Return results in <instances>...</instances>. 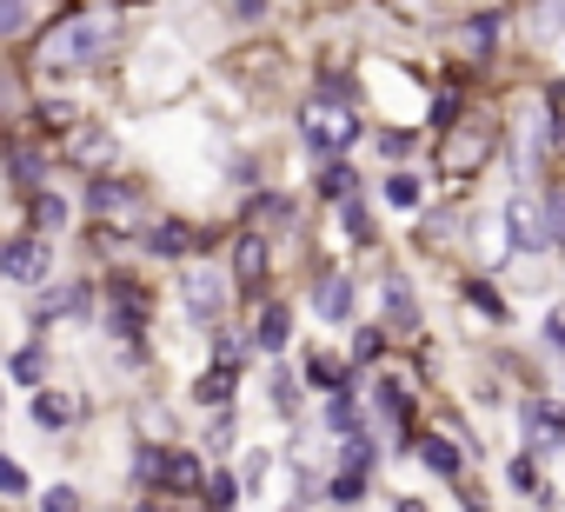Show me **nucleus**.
I'll list each match as a JSON object with an SVG mask.
<instances>
[{
    "instance_id": "obj_1",
    "label": "nucleus",
    "mask_w": 565,
    "mask_h": 512,
    "mask_svg": "<svg viewBox=\"0 0 565 512\" xmlns=\"http://www.w3.org/2000/svg\"><path fill=\"white\" fill-rule=\"evenodd\" d=\"M114 41V14H67L47 41H41V74H74L94 67Z\"/></svg>"
},
{
    "instance_id": "obj_2",
    "label": "nucleus",
    "mask_w": 565,
    "mask_h": 512,
    "mask_svg": "<svg viewBox=\"0 0 565 512\" xmlns=\"http://www.w3.org/2000/svg\"><path fill=\"white\" fill-rule=\"evenodd\" d=\"M486 153H492V127H486V120H466V127H452L446 147H439V173H446V180H466V173L486 167Z\"/></svg>"
},
{
    "instance_id": "obj_3",
    "label": "nucleus",
    "mask_w": 565,
    "mask_h": 512,
    "mask_svg": "<svg viewBox=\"0 0 565 512\" xmlns=\"http://www.w3.org/2000/svg\"><path fill=\"white\" fill-rule=\"evenodd\" d=\"M360 140V127H353V114L347 107H307V147L313 153H340V147H353Z\"/></svg>"
},
{
    "instance_id": "obj_4",
    "label": "nucleus",
    "mask_w": 565,
    "mask_h": 512,
    "mask_svg": "<svg viewBox=\"0 0 565 512\" xmlns=\"http://www.w3.org/2000/svg\"><path fill=\"white\" fill-rule=\"evenodd\" d=\"M107 327L120 340L147 333V294H140V280H107Z\"/></svg>"
},
{
    "instance_id": "obj_5",
    "label": "nucleus",
    "mask_w": 565,
    "mask_h": 512,
    "mask_svg": "<svg viewBox=\"0 0 565 512\" xmlns=\"http://www.w3.org/2000/svg\"><path fill=\"white\" fill-rule=\"evenodd\" d=\"M0 267H8V280L34 287V280L47 274V239H41V233H21V239H8V253H0Z\"/></svg>"
},
{
    "instance_id": "obj_6",
    "label": "nucleus",
    "mask_w": 565,
    "mask_h": 512,
    "mask_svg": "<svg viewBox=\"0 0 565 512\" xmlns=\"http://www.w3.org/2000/svg\"><path fill=\"white\" fill-rule=\"evenodd\" d=\"M505 220H512V246H519V253H539V246H552V213H545V206H532L525 193L512 200V213H505Z\"/></svg>"
},
{
    "instance_id": "obj_7",
    "label": "nucleus",
    "mask_w": 565,
    "mask_h": 512,
    "mask_svg": "<svg viewBox=\"0 0 565 512\" xmlns=\"http://www.w3.org/2000/svg\"><path fill=\"white\" fill-rule=\"evenodd\" d=\"M233 280H239L246 300L259 294V280H266V233H239L233 239Z\"/></svg>"
},
{
    "instance_id": "obj_8",
    "label": "nucleus",
    "mask_w": 565,
    "mask_h": 512,
    "mask_svg": "<svg viewBox=\"0 0 565 512\" xmlns=\"http://www.w3.org/2000/svg\"><path fill=\"white\" fill-rule=\"evenodd\" d=\"M160 486H167L173 499H193V492H206V479H200V459H193V452H167V459H160Z\"/></svg>"
},
{
    "instance_id": "obj_9",
    "label": "nucleus",
    "mask_w": 565,
    "mask_h": 512,
    "mask_svg": "<svg viewBox=\"0 0 565 512\" xmlns=\"http://www.w3.org/2000/svg\"><path fill=\"white\" fill-rule=\"evenodd\" d=\"M525 439H532V446H558V439H565V413H558L552 399H532V406H525Z\"/></svg>"
},
{
    "instance_id": "obj_10",
    "label": "nucleus",
    "mask_w": 565,
    "mask_h": 512,
    "mask_svg": "<svg viewBox=\"0 0 565 512\" xmlns=\"http://www.w3.org/2000/svg\"><path fill=\"white\" fill-rule=\"evenodd\" d=\"M180 287H186V313H193L200 327H213V320H220V280L193 274V280H180Z\"/></svg>"
},
{
    "instance_id": "obj_11",
    "label": "nucleus",
    "mask_w": 565,
    "mask_h": 512,
    "mask_svg": "<svg viewBox=\"0 0 565 512\" xmlns=\"http://www.w3.org/2000/svg\"><path fill=\"white\" fill-rule=\"evenodd\" d=\"M313 307H320V320H347L353 313V280L347 274H327L320 294H313Z\"/></svg>"
},
{
    "instance_id": "obj_12",
    "label": "nucleus",
    "mask_w": 565,
    "mask_h": 512,
    "mask_svg": "<svg viewBox=\"0 0 565 512\" xmlns=\"http://www.w3.org/2000/svg\"><path fill=\"white\" fill-rule=\"evenodd\" d=\"M287 333H294V313H287V307H279V300H273V307H259V327H253V340H259L266 353H279V346H287Z\"/></svg>"
},
{
    "instance_id": "obj_13",
    "label": "nucleus",
    "mask_w": 565,
    "mask_h": 512,
    "mask_svg": "<svg viewBox=\"0 0 565 512\" xmlns=\"http://www.w3.org/2000/svg\"><path fill=\"white\" fill-rule=\"evenodd\" d=\"M233 380H239L233 366H206V373H200V386H193V399H200V406H220V413H226V406H233Z\"/></svg>"
},
{
    "instance_id": "obj_14",
    "label": "nucleus",
    "mask_w": 565,
    "mask_h": 512,
    "mask_svg": "<svg viewBox=\"0 0 565 512\" xmlns=\"http://www.w3.org/2000/svg\"><path fill=\"white\" fill-rule=\"evenodd\" d=\"M147 246L160 253V260H173V253L200 246V233H193V226H180V220H167V226H153V233H147Z\"/></svg>"
},
{
    "instance_id": "obj_15",
    "label": "nucleus",
    "mask_w": 565,
    "mask_h": 512,
    "mask_svg": "<svg viewBox=\"0 0 565 512\" xmlns=\"http://www.w3.org/2000/svg\"><path fill=\"white\" fill-rule=\"evenodd\" d=\"M28 206H34V233H41V239H54V233L67 226V206H61V193H47V186H41Z\"/></svg>"
},
{
    "instance_id": "obj_16",
    "label": "nucleus",
    "mask_w": 565,
    "mask_h": 512,
    "mask_svg": "<svg viewBox=\"0 0 565 512\" xmlns=\"http://www.w3.org/2000/svg\"><path fill=\"white\" fill-rule=\"evenodd\" d=\"M419 459H426L433 472H446V479H459V466H466V459H459V446H452V439H439V433H426V439H419Z\"/></svg>"
},
{
    "instance_id": "obj_17",
    "label": "nucleus",
    "mask_w": 565,
    "mask_h": 512,
    "mask_svg": "<svg viewBox=\"0 0 565 512\" xmlns=\"http://www.w3.org/2000/svg\"><path fill=\"white\" fill-rule=\"evenodd\" d=\"M127 200H134V186H127V180H94V186H87V206H94L100 220H107V213H120Z\"/></svg>"
},
{
    "instance_id": "obj_18",
    "label": "nucleus",
    "mask_w": 565,
    "mask_h": 512,
    "mask_svg": "<svg viewBox=\"0 0 565 512\" xmlns=\"http://www.w3.org/2000/svg\"><path fill=\"white\" fill-rule=\"evenodd\" d=\"M34 419H41V426H47V433H61V426H67V419H74V406H67V399H61V393H41V399H34Z\"/></svg>"
},
{
    "instance_id": "obj_19",
    "label": "nucleus",
    "mask_w": 565,
    "mask_h": 512,
    "mask_svg": "<svg viewBox=\"0 0 565 512\" xmlns=\"http://www.w3.org/2000/svg\"><path fill=\"white\" fill-rule=\"evenodd\" d=\"M107 153H114V134H100V127H94V134H74V160L94 167V160H107Z\"/></svg>"
},
{
    "instance_id": "obj_20",
    "label": "nucleus",
    "mask_w": 565,
    "mask_h": 512,
    "mask_svg": "<svg viewBox=\"0 0 565 512\" xmlns=\"http://www.w3.org/2000/svg\"><path fill=\"white\" fill-rule=\"evenodd\" d=\"M14 186H21V193H28V200H34V193H41V160H34V153H28V147H14Z\"/></svg>"
},
{
    "instance_id": "obj_21",
    "label": "nucleus",
    "mask_w": 565,
    "mask_h": 512,
    "mask_svg": "<svg viewBox=\"0 0 565 512\" xmlns=\"http://www.w3.org/2000/svg\"><path fill=\"white\" fill-rule=\"evenodd\" d=\"M353 180H360V173H353V167H340V160H333V167H327V173H320V193H327V200H353Z\"/></svg>"
},
{
    "instance_id": "obj_22",
    "label": "nucleus",
    "mask_w": 565,
    "mask_h": 512,
    "mask_svg": "<svg viewBox=\"0 0 565 512\" xmlns=\"http://www.w3.org/2000/svg\"><path fill=\"white\" fill-rule=\"evenodd\" d=\"M466 300H472V307H479L486 320H505V300L492 294V280H466Z\"/></svg>"
},
{
    "instance_id": "obj_23",
    "label": "nucleus",
    "mask_w": 565,
    "mask_h": 512,
    "mask_svg": "<svg viewBox=\"0 0 565 512\" xmlns=\"http://www.w3.org/2000/svg\"><path fill=\"white\" fill-rule=\"evenodd\" d=\"M200 499H206V505H213V512H233V499H239V486H233V472H213V479H206V492H200Z\"/></svg>"
},
{
    "instance_id": "obj_24",
    "label": "nucleus",
    "mask_w": 565,
    "mask_h": 512,
    "mask_svg": "<svg viewBox=\"0 0 565 512\" xmlns=\"http://www.w3.org/2000/svg\"><path fill=\"white\" fill-rule=\"evenodd\" d=\"M386 313L399 320V327H413L419 313H413V294H406V280H386Z\"/></svg>"
},
{
    "instance_id": "obj_25",
    "label": "nucleus",
    "mask_w": 565,
    "mask_h": 512,
    "mask_svg": "<svg viewBox=\"0 0 565 512\" xmlns=\"http://www.w3.org/2000/svg\"><path fill=\"white\" fill-rule=\"evenodd\" d=\"M307 380H313V386H327V393H347V366H340V360H313V366H307Z\"/></svg>"
},
{
    "instance_id": "obj_26",
    "label": "nucleus",
    "mask_w": 565,
    "mask_h": 512,
    "mask_svg": "<svg viewBox=\"0 0 565 512\" xmlns=\"http://www.w3.org/2000/svg\"><path fill=\"white\" fill-rule=\"evenodd\" d=\"M28 14L34 0H0V34H28Z\"/></svg>"
},
{
    "instance_id": "obj_27",
    "label": "nucleus",
    "mask_w": 565,
    "mask_h": 512,
    "mask_svg": "<svg viewBox=\"0 0 565 512\" xmlns=\"http://www.w3.org/2000/svg\"><path fill=\"white\" fill-rule=\"evenodd\" d=\"M492 34H499V14H472V21H466V47H479V54H486V47H492Z\"/></svg>"
},
{
    "instance_id": "obj_28",
    "label": "nucleus",
    "mask_w": 565,
    "mask_h": 512,
    "mask_svg": "<svg viewBox=\"0 0 565 512\" xmlns=\"http://www.w3.org/2000/svg\"><path fill=\"white\" fill-rule=\"evenodd\" d=\"M386 200H393V206H419V180H413V173H393V180H386Z\"/></svg>"
},
{
    "instance_id": "obj_29",
    "label": "nucleus",
    "mask_w": 565,
    "mask_h": 512,
    "mask_svg": "<svg viewBox=\"0 0 565 512\" xmlns=\"http://www.w3.org/2000/svg\"><path fill=\"white\" fill-rule=\"evenodd\" d=\"M373 466V439L366 433H347V472H366Z\"/></svg>"
},
{
    "instance_id": "obj_30",
    "label": "nucleus",
    "mask_w": 565,
    "mask_h": 512,
    "mask_svg": "<svg viewBox=\"0 0 565 512\" xmlns=\"http://www.w3.org/2000/svg\"><path fill=\"white\" fill-rule=\"evenodd\" d=\"M347 226H353V239H360V246L373 239V220H366V200H360V193L347 200Z\"/></svg>"
},
{
    "instance_id": "obj_31",
    "label": "nucleus",
    "mask_w": 565,
    "mask_h": 512,
    "mask_svg": "<svg viewBox=\"0 0 565 512\" xmlns=\"http://www.w3.org/2000/svg\"><path fill=\"white\" fill-rule=\"evenodd\" d=\"M213 353H220V366H233V373H239V360H246L239 333H213Z\"/></svg>"
},
{
    "instance_id": "obj_32",
    "label": "nucleus",
    "mask_w": 565,
    "mask_h": 512,
    "mask_svg": "<svg viewBox=\"0 0 565 512\" xmlns=\"http://www.w3.org/2000/svg\"><path fill=\"white\" fill-rule=\"evenodd\" d=\"M360 492H366V472H340V479H333V499H340V505H360Z\"/></svg>"
},
{
    "instance_id": "obj_33",
    "label": "nucleus",
    "mask_w": 565,
    "mask_h": 512,
    "mask_svg": "<svg viewBox=\"0 0 565 512\" xmlns=\"http://www.w3.org/2000/svg\"><path fill=\"white\" fill-rule=\"evenodd\" d=\"M452 120H459V94H439V100H433V127L452 134Z\"/></svg>"
},
{
    "instance_id": "obj_34",
    "label": "nucleus",
    "mask_w": 565,
    "mask_h": 512,
    "mask_svg": "<svg viewBox=\"0 0 565 512\" xmlns=\"http://www.w3.org/2000/svg\"><path fill=\"white\" fill-rule=\"evenodd\" d=\"M380 353H386V333H380V327H366V333L353 340V360H380Z\"/></svg>"
},
{
    "instance_id": "obj_35",
    "label": "nucleus",
    "mask_w": 565,
    "mask_h": 512,
    "mask_svg": "<svg viewBox=\"0 0 565 512\" xmlns=\"http://www.w3.org/2000/svg\"><path fill=\"white\" fill-rule=\"evenodd\" d=\"M327 419H333L340 433H353V419H360V413H353V393H333V406H327Z\"/></svg>"
},
{
    "instance_id": "obj_36",
    "label": "nucleus",
    "mask_w": 565,
    "mask_h": 512,
    "mask_svg": "<svg viewBox=\"0 0 565 512\" xmlns=\"http://www.w3.org/2000/svg\"><path fill=\"white\" fill-rule=\"evenodd\" d=\"M41 512H81V492H74V486H54V492L41 499Z\"/></svg>"
},
{
    "instance_id": "obj_37",
    "label": "nucleus",
    "mask_w": 565,
    "mask_h": 512,
    "mask_svg": "<svg viewBox=\"0 0 565 512\" xmlns=\"http://www.w3.org/2000/svg\"><path fill=\"white\" fill-rule=\"evenodd\" d=\"M320 94H327L333 107H347V100H353V81H347V74H327V81H320Z\"/></svg>"
},
{
    "instance_id": "obj_38",
    "label": "nucleus",
    "mask_w": 565,
    "mask_h": 512,
    "mask_svg": "<svg viewBox=\"0 0 565 512\" xmlns=\"http://www.w3.org/2000/svg\"><path fill=\"white\" fill-rule=\"evenodd\" d=\"M512 486H519V492H545V479L532 472V459H512Z\"/></svg>"
},
{
    "instance_id": "obj_39",
    "label": "nucleus",
    "mask_w": 565,
    "mask_h": 512,
    "mask_svg": "<svg viewBox=\"0 0 565 512\" xmlns=\"http://www.w3.org/2000/svg\"><path fill=\"white\" fill-rule=\"evenodd\" d=\"M558 21H565V0H539V21H532V28H539V34H552Z\"/></svg>"
},
{
    "instance_id": "obj_40",
    "label": "nucleus",
    "mask_w": 565,
    "mask_h": 512,
    "mask_svg": "<svg viewBox=\"0 0 565 512\" xmlns=\"http://www.w3.org/2000/svg\"><path fill=\"white\" fill-rule=\"evenodd\" d=\"M41 120H47V127H74V120H81V114H74V107H67V100H47V107H41Z\"/></svg>"
},
{
    "instance_id": "obj_41",
    "label": "nucleus",
    "mask_w": 565,
    "mask_h": 512,
    "mask_svg": "<svg viewBox=\"0 0 565 512\" xmlns=\"http://www.w3.org/2000/svg\"><path fill=\"white\" fill-rule=\"evenodd\" d=\"M226 439H233V426H226V413H220V419H213V433H206V446H213V452H226Z\"/></svg>"
},
{
    "instance_id": "obj_42",
    "label": "nucleus",
    "mask_w": 565,
    "mask_h": 512,
    "mask_svg": "<svg viewBox=\"0 0 565 512\" xmlns=\"http://www.w3.org/2000/svg\"><path fill=\"white\" fill-rule=\"evenodd\" d=\"M233 14L239 21H266V0H233Z\"/></svg>"
},
{
    "instance_id": "obj_43",
    "label": "nucleus",
    "mask_w": 565,
    "mask_h": 512,
    "mask_svg": "<svg viewBox=\"0 0 565 512\" xmlns=\"http://www.w3.org/2000/svg\"><path fill=\"white\" fill-rule=\"evenodd\" d=\"M545 333H552V346H565V313H552V320H545Z\"/></svg>"
},
{
    "instance_id": "obj_44",
    "label": "nucleus",
    "mask_w": 565,
    "mask_h": 512,
    "mask_svg": "<svg viewBox=\"0 0 565 512\" xmlns=\"http://www.w3.org/2000/svg\"><path fill=\"white\" fill-rule=\"evenodd\" d=\"M140 512H173V505H167V499H147V505H140Z\"/></svg>"
},
{
    "instance_id": "obj_45",
    "label": "nucleus",
    "mask_w": 565,
    "mask_h": 512,
    "mask_svg": "<svg viewBox=\"0 0 565 512\" xmlns=\"http://www.w3.org/2000/svg\"><path fill=\"white\" fill-rule=\"evenodd\" d=\"M466 512H486V505H479V499H466Z\"/></svg>"
}]
</instances>
